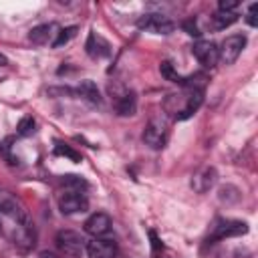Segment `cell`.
<instances>
[{"instance_id": "e0dca14e", "label": "cell", "mask_w": 258, "mask_h": 258, "mask_svg": "<svg viewBox=\"0 0 258 258\" xmlns=\"http://www.w3.org/2000/svg\"><path fill=\"white\" fill-rule=\"evenodd\" d=\"M236 20H238V14L236 12H222V10H218L216 14L210 16V22H212V28L214 30H224V28L232 26Z\"/></svg>"}, {"instance_id": "5b68a950", "label": "cell", "mask_w": 258, "mask_h": 258, "mask_svg": "<svg viewBox=\"0 0 258 258\" xmlns=\"http://www.w3.org/2000/svg\"><path fill=\"white\" fill-rule=\"evenodd\" d=\"M246 46V36L244 34H232L228 36L220 46H218V54H220V60L224 64H234L238 60V56L242 54Z\"/></svg>"}, {"instance_id": "ba28073f", "label": "cell", "mask_w": 258, "mask_h": 258, "mask_svg": "<svg viewBox=\"0 0 258 258\" xmlns=\"http://www.w3.org/2000/svg\"><path fill=\"white\" fill-rule=\"evenodd\" d=\"M191 52L194 56L198 58V62L206 69H212L216 67V62L220 60V54H218V44L212 42V40H196L194 46H191Z\"/></svg>"}, {"instance_id": "9c48e42d", "label": "cell", "mask_w": 258, "mask_h": 258, "mask_svg": "<svg viewBox=\"0 0 258 258\" xmlns=\"http://www.w3.org/2000/svg\"><path fill=\"white\" fill-rule=\"evenodd\" d=\"M143 141L145 145H149L151 149H161L167 141V125L161 119H151L145 125L143 131Z\"/></svg>"}, {"instance_id": "8fae6325", "label": "cell", "mask_w": 258, "mask_h": 258, "mask_svg": "<svg viewBox=\"0 0 258 258\" xmlns=\"http://www.w3.org/2000/svg\"><path fill=\"white\" fill-rule=\"evenodd\" d=\"M248 232V226L244 222H236V220H220L216 222V226L212 228L210 240H224V238H232V236H242Z\"/></svg>"}, {"instance_id": "30bf717a", "label": "cell", "mask_w": 258, "mask_h": 258, "mask_svg": "<svg viewBox=\"0 0 258 258\" xmlns=\"http://www.w3.org/2000/svg\"><path fill=\"white\" fill-rule=\"evenodd\" d=\"M58 210L67 216L71 214H81L89 210V200L83 191H67L58 198Z\"/></svg>"}, {"instance_id": "7c38bea8", "label": "cell", "mask_w": 258, "mask_h": 258, "mask_svg": "<svg viewBox=\"0 0 258 258\" xmlns=\"http://www.w3.org/2000/svg\"><path fill=\"white\" fill-rule=\"evenodd\" d=\"M216 181H218V171H216V167H212V165H204V167H200V169L191 175V187H194V191H198V194L210 191Z\"/></svg>"}, {"instance_id": "d6986e66", "label": "cell", "mask_w": 258, "mask_h": 258, "mask_svg": "<svg viewBox=\"0 0 258 258\" xmlns=\"http://www.w3.org/2000/svg\"><path fill=\"white\" fill-rule=\"evenodd\" d=\"M34 127H36L34 119L26 115V117H22V119L18 121V125H16V133H18L20 137H30V135L34 133Z\"/></svg>"}, {"instance_id": "6da1fadb", "label": "cell", "mask_w": 258, "mask_h": 258, "mask_svg": "<svg viewBox=\"0 0 258 258\" xmlns=\"http://www.w3.org/2000/svg\"><path fill=\"white\" fill-rule=\"evenodd\" d=\"M204 103V91H198V89H185L181 93H171L165 97L163 101V109L175 117V119H187L191 117L200 105Z\"/></svg>"}, {"instance_id": "7402d4cb", "label": "cell", "mask_w": 258, "mask_h": 258, "mask_svg": "<svg viewBox=\"0 0 258 258\" xmlns=\"http://www.w3.org/2000/svg\"><path fill=\"white\" fill-rule=\"evenodd\" d=\"M220 202H226V204H234V202H238L240 200V191L234 187V185H224L222 189H220Z\"/></svg>"}, {"instance_id": "603a6c76", "label": "cell", "mask_w": 258, "mask_h": 258, "mask_svg": "<svg viewBox=\"0 0 258 258\" xmlns=\"http://www.w3.org/2000/svg\"><path fill=\"white\" fill-rule=\"evenodd\" d=\"M54 153H56V155H64V157H69V159H71V161H75V163H79V161H81V153H77L75 149H71L69 145H62V143H56Z\"/></svg>"}, {"instance_id": "9a60e30c", "label": "cell", "mask_w": 258, "mask_h": 258, "mask_svg": "<svg viewBox=\"0 0 258 258\" xmlns=\"http://www.w3.org/2000/svg\"><path fill=\"white\" fill-rule=\"evenodd\" d=\"M56 26L54 24H38V26H34L30 32H28V40L30 42H34V44H46V42H54V38H56Z\"/></svg>"}, {"instance_id": "d4e9b609", "label": "cell", "mask_w": 258, "mask_h": 258, "mask_svg": "<svg viewBox=\"0 0 258 258\" xmlns=\"http://www.w3.org/2000/svg\"><path fill=\"white\" fill-rule=\"evenodd\" d=\"M236 6H238V0H220L218 10H222V12H234Z\"/></svg>"}, {"instance_id": "484cf974", "label": "cell", "mask_w": 258, "mask_h": 258, "mask_svg": "<svg viewBox=\"0 0 258 258\" xmlns=\"http://www.w3.org/2000/svg\"><path fill=\"white\" fill-rule=\"evenodd\" d=\"M246 20H248L250 26H256V24H258V20H256V4H250L248 14H246Z\"/></svg>"}, {"instance_id": "277c9868", "label": "cell", "mask_w": 258, "mask_h": 258, "mask_svg": "<svg viewBox=\"0 0 258 258\" xmlns=\"http://www.w3.org/2000/svg\"><path fill=\"white\" fill-rule=\"evenodd\" d=\"M56 246L58 250L69 258H79L85 252V240L81 234L73 230H60L56 234Z\"/></svg>"}, {"instance_id": "83f0119b", "label": "cell", "mask_w": 258, "mask_h": 258, "mask_svg": "<svg viewBox=\"0 0 258 258\" xmlns=\"http://www.w3.org/2000/svg\"><path fill=\"white\" fill-rule=\"evenodd\" d=\"M4 64H8V58L4 54H0V67H4Z\"/></svg>"}, {"instance_id": "44dd1931", "label": "cell", "mask_w": 258, "mask_h": 258, "mask_svg": "<svg viewBox=\"0 0 258 258\" xmlns=\"http://www.w3.org/2000/svg\"><path fill=\"white\" fill-rule=\"evenodd\" d=\"M75 32H77V26H67V28H60L58 32H56V38H54V42H52V46H62V44H67L73 36H75Z\"/></svg>"}, {"instance_id": "cb8c5ba5", "label": "cell", "mask_w": 258, "mask_h": 258, "mask_svg": "<svg viewBox=\"0 0 258 258\" xmlns=\"http://www.w3.org/2000/svg\"><path fill=\"white\" fill-rule=\"evenodd\" d=\"M181 26H183V30H185L189 36H200V34H202V32H200V28H198V24H196L194 20H185Z\"/></svg>"}, {"instance_id": "5bb4252c", "label": "cell", "mask_w": 258, "mask_h": 258, "mask_svg": "<svg viewBox=\"0 0 258 258\" xmlns=\"http://www.w3.org/2000/svg\"><path fill=\"white\" fill-rule=\"evenodd\" d=\"M109 230H111V218L107 214H103V212H97V214L89 216L87 222H85V232L91 234L93 238L105 236Z\"/></svg>"}, {"instance_id": "7a4b0ae2", "label": "cell", "mask_w": 258, "mask_h": 258, "mask_svg": "<svg viewBox=\"0 0 258 258\" xmlns=\"http://www.w3.org/2000/svg\"><path fill=\"white\" fill-rule=\"evenodd\" d=\"M0 216L8 218L10 224H12V232L16 228H22V226H30V218L24 210V206L20 204L18 198H14L10 191H4L0 189Z\"/></svg>"}, {"instance_id": "3957f363", "label": "cell", "mask_w": 258, "mask_h": 258, "mask_svg": "<svg viewBox=\"0 0 258 258\" xmlns=\"http://www.w3.org/2000/svg\"><path fill=\"white\" fill-rule=\"evenodd\" d=\"M109 93L113 95V107H115L117 115H121V117L135 115V111H137V97H135L133 91L123 89V87H109Z\"/></svg>"}, {"instance_id": "2e32d148", "label": "cell", "mask_w": 258, "mask_h": 258, "mask_svg": "<svg viewBox=\"0 0 258 258\" xmlns=\"http://www.w3.org/2000/svg\"><path fill=\"white\" fill-rule=\"evenodd\" d=\"M77 95L81 97V99H85L89 105H101V91H99V87L91 81V79H85V81H81L79 83V87H77Z\"/></svg>"}, {"instance_id": "8992f818", "label": "cell", "mask_w": 258, "mask_h": 258, "mask_svg": "<svg viewBox=\"0 0 258 258\" xmlns=\"http://www.w3.org/2000/svg\"><path fill=\"white\" fill-rule=\"evenodd\" d=\"M85 250L89 254V258H115L119 252V246L115 242V238H93L85 244Z\"/></svg>"}, {"instance_id": "4fadbf2b", "label": "cell", "mask_w": 258, "mask_h": 258, "mask_svg": "<svg viewBox=\"0 0 258 258\" xmlns=\"http://www.w3.org/2000/svg\"><path fill=\"white\" fill-rule=\"evenodd\" d=\"M85 48H87V54L91 58H105V56L111 54V44L99 32H95V30L89 34V38L85 42Z\"/></svg>"}, {"instance_id": "ffe728a7", "label": "cell", "mask_w": 258, "mask_h": 258, "mask_svg": "<svg viewBox=\"0 0 258 258\" xmlns=\"http://www.w3.org/2000/svg\"><path fill=\"white\" fill-rule=\"evenodd\" d=\"M62 185L64 187H71V191H81V189H87L89 183L81 175H64L62 177Z\"/></svg>"}, {"instance_id": "52a82bcc", "label": "cell", "mask_w": 258, "mask_h": 258, "mask_svg": "<svg viewBox=\"0 0 258 258\" xmlns=\"http://www.w3.org/2000/svg\"><path fill=\"white\" fill-rule=\"evenodd\" d=\"M137 26L141 30H147V32H153V34H169L173 30V22L163 16V14H157V12H149V14H143L139 20H137Z\"/></svg>"}, {"instance_id": "4316f807", "label": "cell", "mask_w": 258, "mask_h": 258, "mask_svg": "<svg viewBox=\"0 0 258 258\" xmlns=\"http://www.w3.org/2000/svg\"><path fill=\"white\" fill-rule=\"evenodd\" d=\"M38 258H58L54 252H48V250H44V252H40L38 254Z\"/></svg>"}, {"instance_id": "ac0fdd59", "label": "cell", "mask_w": 258, "mask_h": 258, "mask_svg": "<svg viewBox=\"0 0 258 258\" xmlns=\"http://www.w3.org/2000/svg\"><path fill=\"white\" fill-rule=\"evenodd\" d=\"M159 71H161V75H163L167 81L177 83V85H183V79H185V77L177 75V73H175V69H173V64H171L169 60H163V62H161V67H159Z\"/></svg>"}, {"instance_id": "f1b7e54d", "label": "cell", "mask_w": 258, "mask_h": 258, "mask_svg": "<svg viewBox=\"0 0 258 258\" xmlns=\"http://www.w3.org/2000/svg\"><path fill=\"white\" fill-rule=\"evenodd\" d=\"M0 230H2V224H0Z\"/></svg>"}]
</instances>
